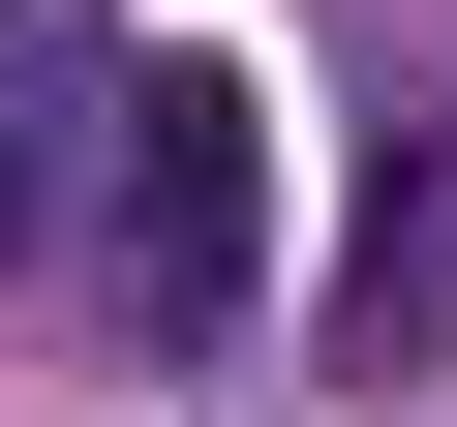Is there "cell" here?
Returning a JSON list of instances; mask_svg holds the SVG:
<instances>
[{"instance_id": "obj_1", "label": "cell", "mask_w": 457, "mask_h": 427, "mask_svg": "<svg viewBox=\"0 0 457 427\" xmlns=\"http://www.w3.org/2000/svg\"><path fill=\"white\" fill-rule=\"evenodd\" d=\"M92 306L153 336V366H213L275 306V153H245V62H153L122 92V183H92Z\"/></svg>"}, {"instance_id": "obj_2", "label": "cell", "mask_w": 457, "mask_h": 427, "mask_svg": "<svg viewBox=\"0 0 457 427\" xmlns=\"http://www.w3.org/2000/svg\"><path fill=\"white\" fill-rule=\"evenodd\" d=\"M122 31H92V0H0V275H31V245H92V183H122Z\"/></svg>"}]
</instances>
